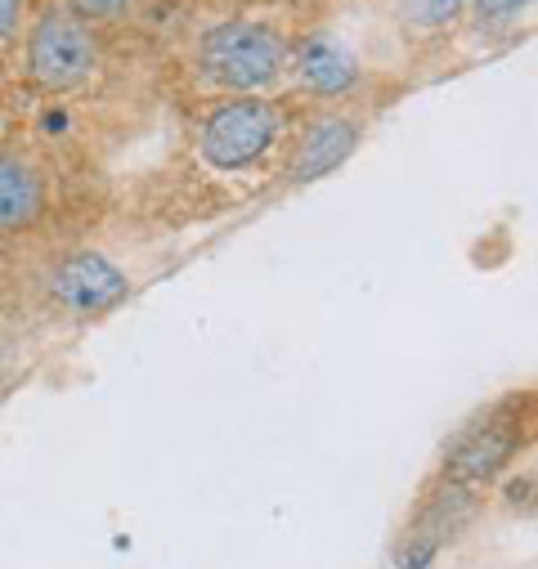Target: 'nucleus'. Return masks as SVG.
Segmentation results:
<instances>
[{
  "label": "nucleus",
  "instance_id": "0eeeda50",
  "mask_svg": "<svg viewBox=\"0 0 538 569\" xmlns=\"http://www.w3.org/2000/svg\"><path fill=\"white\" fill-rule=\"evenodd\" d=\"M363 139V126L350 112H319L315 121H306V130L292 139V153L283 167L288 184H315L332 171H341Z\"/></svg>",
  "mask_w": 538,
  "mask_h": 569
},
{
  "label": "nucleus",
  "instance_id": "423d86ee",
  "mask_svg": "<svg viewBox=\"0 0 538 569\" xmlns=\"http://www.w3.org/2000/svg\"><path fill=\"white\" fill-rule=\"evenodd\" d=\"M46 292L63 315L94 319V315H108L112 306L126 301L130 278L112 256H103L94 247H77V251H68V256H59L50 264Z\"/></svg>",
  "mask_w": 538,
  "mask_h": 569
},
{
  "label": "nucleus",
  "instance_id": "1a4fd4ad",
  "mask_svg": "<svg viewBox=\"0 0 538 569\" xmlns=\"http://www.w3.org/2000/svg\"><path fill=\"white\" fill-rule=\"evenodd\" d=\"M46 216V180L23 158L0 149V233H28Z\"/></svg>",
  "mask_w": 538,
  "mask_h": 569
},
{
  "label": "nucleus",
  "instance_id": "f8f14e48",
  "mask_svg": "<svg viewBox=\"0 0 538 569\" xmlns=\"http://www.w3.org/2000/svg\"><path fill=\"white\" fill-rule=\"evenodd\" d=\"M126 10H130V0H68V14L81 19L86 28H90V23H112V19H121Z\"/></svg>",
  "mask_w": 538,
  "mask_h": 569
},
{
  "label": "nucleus",
  "instance_id": "9b49d317",
  "mask_svg": "<svg viewBox=\"0 0 538 569\" xmlns=\"http://www.w3.org/2000/svg\"><path fill=\"white\" fill-rule=\"evenodd\" d=\"M467 10L480 28H511L534 10V0H467Z\"/></svg>",
  "mask_w": 538,
  "mask_h": 569
},
{
  "label": "nucleus",
  "instance_id": "7ed1b4c3",
  "mask_svg": "<svg viewBox=\"0 0 538 569\" xmlns=\"http://www.w3.org/2000/svg\"><path fill=\"white\" fill-rule=\"evenodd\" d=\"M480 507H485L480 489H467L458 480L436 476L422 489V498H418L409 525H404V533L390 542L395 569H431L445 556V547H454L476 525Z\"/></svg>",
  "mask_w": 538,
  "mask_h": 569
},
{
  "label": "nucleus",
  "instance_id": "6e6552de",
  "mask_svg": "<svg viewBox=\"0 0 538 569\" xmlns=\"http://www.w3.org/2000/svg\"><path fill=\"white\" fill-rule=\"evenodd\" d=\"M292 68H297V81L319 99H346L359 86V59L350 54V46H341L328 32L306 37L292 54Z\"/></svg>",
  "mask_w": 538,
  "mask_h": 569
},
{
  "label": "nucleus",
  "instance_id": "f03ea898",
  "mask_svg": "<svg viewBox=\"0 0 538 569\" xmlns=\"http://www.w3.org/2000/svg\"><path fill=\"white\" fill-rule=\"evenodd\" d=\"M283 139V108L265 94H225L198 126V158L220 171L238 176L260 167Z\"/></svg>",
  "mask_w": 538,
  "mask_h": 569
},
{
  "label": "nucleus",
  "instance_id": "39448f33",
  "mask_svg": "<svg viewBox=\"0 0 538 569\" xmlns=\"http://www.w3.org/2000/svg\"><path fill=\"white\" fill-rule=\"evenodd\" d=\"M99 68L94 32L68 10H46L28 37V77L46 94L81 90Z\"/></svg>",
  "mask_w": 538,
  "mask_h": 569
},
{
  "label": "nucleus",
  "instance_id": "ddd939ff",
  "mask_svg": "<svg viewBox=\"0 0 538 569\" xmlns=\"http://www.w3.org/2000/svg\"><path fill=\"white\" fill-rule=\"evenodd\" d=\"M23 28V0H0V46Z\"/></svg>",
  "mask_w": 538,
  "mask_h": 569
},
{
  "label": "nucleus",
  "instance_id": "20e7f679",
  "mask_svg": "<svg viewBox=\"0 0 538 569\" xmlns=\"http://www.w3.org/2000/svg\"><path fill=\"white\" fill-rule=\"evenodd\" d=\"M525 445H529V417L520 412V403H502V408L485 412L476 426H467L449 445L440 476L485 493L494 480H502L511 471V462L520 458Z\"/></svg>",
  "mask_w": 538,
  "mask_h": 569
},
{
  "label": "nucleus",
  "instance_id": "f257e3e1",
  "mask_svg": "<svg viewBox=\"0 0 538 569\" xmlns=\"http://www.w3.org/2000/svg\"><path fill=\"white\" fill-rule=\"evenodd\" d=\"M292 63V50L279 28L269 23H216L198 41V72L207 86L225 94H265L269 86H279Z\"/></svg>",
  "mask_w": 538,
  "mask_h": 569
},
{
  "label": "nucleus",
  "instance_id": "9d476101",
  "mask_svg": "<svg viewBox=\"0 0 538 569\" xmlns=\"http://www.w3.org/2000/svg\"><path fill=\"white\" fill-rule=\"evenodd\" d=\"M399 6H404V19H409L414 28L440 32V28H449V23L462 19L467 0H399Z\"/></svg>",
  "mask_w": 538,
  "mask_h": 569
}]
</instances>
